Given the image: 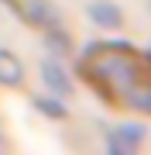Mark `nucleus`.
<instances>
[{
	"label": "nucleus",
	"mask_w": 151,
	"mask_h": 155,
	"mask_svg": "<svg viewBox=\"0 0 151 155\" xmlns=\"http://www.w3.org/2000/svg\"><path fill=\"white\" fill-rule=\"evenodd\" d=\"M79 76L113 110L151 117V55L131 45H96L83 55Z\"/></svg>",
	"instance_id": "1"
}]
</instances>
